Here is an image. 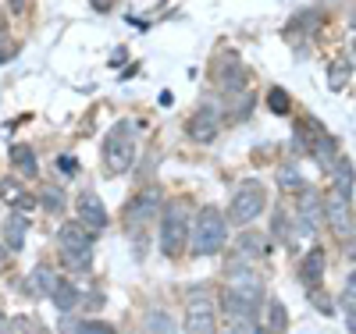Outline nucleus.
Masks as SVG:
<instances>
[{
  "label": "nucleus",
  "instance_id": "obj_1",
  "mask_svg": "<svg viewBox=\"0 0 356 334\" xmlns=\"http://www.w3.org/2000/svg\"><path fill=\"white\" fill-rule=\"evenodd\" d=\"M136 153H139V125L132 117L114 121L104 139V178H122L125 171H132Z\"/></svg>",
  "mask_w": 356,
  "mask_h": 334
},
{
  "label": "nucleus",
  "instance_id": "obj_2",
  "mask_svg": "<svg viewBox=\"0 0 356 334\" xmlns=\"http://www.w3.org/2000/svg\"><path fill=\"white\" fill-rule=\"evenodd\" d=\"M264 302V285L253 270H232L228 285L221 288V310L232 320H253Z\"/></svg>",
  "mask_w": 356,
  "mask_h": 334
},
{
  "label": "nucleus",
  "instance_id": "obj_3",
  "mask_svg": "<svg viewBox=\"0 0 356 334\" xmlns=\"http://www.w3.org/2000/svg\"><path fill=\"white\" fill-rule=\"evenodd\" d=\"M228 242V217L218 206H203L193 221V253L196 256H218Z\"/></svg>",
  "mask_w": 356,
  "mask_h": 334
},
{
  "label": "nucleus",
  "instance_id": "obj_4",
  "mask_svg": "<svg viewBox=\"0 0 356 334\" xmlns=\"http://www.w3.org/2000/svg\"><path fill=\"white\" fill-rule=\"evenodd\" d=\"M193 238V228H189V210L186 203H164V214H161V249L164 256H178L186 253Z\"/></svg>",
  "mask_w": 356,
  "mask_h": 334
},
{
  "label": "nucleus",
  "instance_id": "obj_5",
  "mask_svg": "<svg viewBox=\"0 0 356 334\" xmlns=\"http://www.w3.org/2000/svg\"><path fill=\"white\" fill-rule=\"evenodd\" d=\"M57 246H61V260L72 270H86L93 263V231H86L79 221H68L57 231Z\"/></svg>",
  "mask_w": 356,
  "mask_h": 334
},
{
  "label": "nucleus",
  "instance_id": "obj_6",
  "mask_svg": "<svg viewBox=\"0 0 356 334\" xmlns=\"http://www.w3.org/2000/svg\"><path fill=\"white\" fill-rule=\"evenodd\" d=\"M264 206H267V192L260 181H243L239 189H235L232 196V206H228V221L232 224H250L264 214Z\"/></svg>",
  "mask_w": 356,
  "mask_h": 334
},
{
  "label": "nucleus",
  "instance_id": "obj_7",
  "mask_svg": "<svg viewBox=\"0 0 356 334\" xmlns=\"http://www.w3.org/2000/svg\"><path fill=\"white\" fill-rule=\"evenodd\" d=\"M186 334H218V317H214V292L196 288L189 295V320Z\"/></svg>",
  "mask_w": 356,
  "mask_h": 334
},
{
  "label": "nucleus",
  "instance_id": "obj_8",
  "mask_svg": "<svg viewBox=\"0 0 356 334\" xmlns=\"http://www.w3.org/2000/svg\"><path fill=\"white\" fill-rule=\"evenodd\" d=\"M214 78H218V85H221V93H243V89H246V78H250V72L243 68L239 53L225 50V53L214 60Z\"/></svg>",
  "mask_w": 356,
  "mask_h": 334
},
{
  "label": "nucleus",
  "instance_id": "obj_9",
  "mask_svg": "<svg viewBox=\"0 0 356 334\" xmlns=\"http://www.w3.org/2000/svg\"><path fill=\"white\" fill-rule=\"evenodd\" d=\"M75 221H79L86 231H93V235L107 231L111 217H107V206L100 203L97 192H79V199H75Z\"/></svg>",
  "mask_w": 356,
  "mask_h": 334
},
{
  "label": "nucleus",
  "instance_id": "obj_10",
  "mask_svg": "<svg viewBox=\"0 0 356 334\" xmlns=\"http://www.w3.org/2000/svg\"><path fill=\"white\" fill-rule=\"evenodd\" d=\"M164 214V196L157 189H143L136 192V199L129 203V221L132 224H150V221H161Z\"/></svg>",
  "mask_w": 356,
  "mask_h": 334
},
{
  "label": "nucleus",
  "instance_id": "obj_11",
  "mask_svg": "<svg viewBox=\"0 0 356 334\" xmlns=\"http://www.w3.org/2000/svg\"><path fill=\"white\" fill-rule=\"evenodd\" d=\"M186 132H189L196 142H211V139L221 132V114H218L211 103L196 107V110H193V117H189V125H186Z\"/></svg>",
  "mask_w": 356,
  "mask_h": 334
},
{
  "label": "nucleus",
  "instance_id": "obj_12",
  "mask_svg": "<svg viewBox=\"0 0 356 334\" xmlns=\"http://www.w3.org/2000/svg\"><path fill=\"white\" fill-rule=\"evenodd\" d=\"M324 217L332 221L335 231H349V221H353V214H349V196H342V192L332 189V196L324 199Z\"/></svg>",
  "mask_w": 356,
  "mask_h": 334
},
{
  "label": "nucleus",
  "instance_id": "obj_13",
  "mask_svg": "<svg viewBox=\"0 0 356 334\" xmlns=\"http://www.w3.org/2000/svg\"><path fill=\"white\" fill-rule=\"evenodd\" d=\"M310 157H314L324 171H335V164H339V142H335V135L321 132V135L310 142Z\"/></svg>",
  "mask_w": 356,
  "mask_h": 334
},
{
  "label": "nucleus",
  "instance_id": "obj_14",
  "mask_svg": "<svg viewBox=\"0 0 356 334\" xmlns=\"http://www.w3.org/2000/svg\"><path fill=\"white\" fill-rule=\"evenodd\" d=\"M324 267H328V256H324V249H321V246H314V249L307 253L303 267H300V278H303V285H307V288H317V285H321Z\"/></svg>",
  "mask_w": 356,
  "mask_h": 334
},
{
  "label": "nucleus",
  "instance_id": "obj_15",
  "mask_svg": "<svg viewBox=\"0 0 356 334\" xmlns=\"http://www.w3.org/2000/svg\"><path fill=\"white\" fill-rule=\"evenodd\" d=\"M11 164H15V171L22 174V178H36V153H33V146L29 142H15L11 146Z\"/></svg>",
  "mask_w": 356,
  "mask_h": 334
},
{
  "label": "nucleus",
  "instance_id": "obj_16",
  "mask_svg": "<svg viewBox=\"0 0 356 334\" xmlns=\"http://www.w3.org/2000/svg\"><path fill=\"white\" fill-rule=\"evenodd\" d=\"M57 285H61V278H57L50 267H36L33 274H29V292H33V295H47L50 299L57 292Z\"/></svg>",
  "mask_w": 356,
  "mask_h": 334
},
{
  "label": "nucleus",
  "instance_id": "obj_17",
  "mask_svg": "<svg viewBox=\"0 0 356 334\" xmlns=\"http://www.w3.org/2000/svg\"><path fill=\"white\" fill-rule=\"evenodd\" d=\"M300 214H303V231H314V224L324 217V206H321V196L314 192V189H307L303 196H300Z\"/></svg>",
  "mask_w": 356,
  "mask_h": 334
},
{
  "label": "nucleus",
  "instance_id": "obj_18",
  "mask_svg": "<svg viewBox=\"0 0 356 334\" xmlns=\"http://www.w3.org/2000/svg\"><path fill=\"white\" fill-rule=\"evenodd\" d=\"M0 199L11 203L15 210H18V206H22V210L33 206V196L22 189V181H18V178H4V181H0Z\"/></svg>",
  "mask_w": 356,
  "mask_h": 334
},
{
  "label": "nucleus",
  "instance_id": "obj_19",
  "mask_svg": "<svg viewBox=\"0 0 356 334\" xmlns=\"http://www.w3.org/2000/svg\"><path fill=\"white\" fill-rule=\"evenodd\" d=\"M25 231H29V221H25L22 214H11V217L4 221V242H8L11 253H18V249L25 246Z\"/></svg>",
  "mask_w": 356,
  "mask_h": 334
},
{
  "label": "nucleus",
  "instance_id": "obj_20",
  "mask_svg": "<svg viewBox=\"0 0 356 334\" xmlns=\"http://www.w3.org/2000/svg\"><path fill=\"white\" fill-rule=\"evenodd\" d=\"M353 185H356V167H353V160L339 157V164H335V192L353 199Z\"/></svg>",
  "mask_w": 356,
  "mask_h": 334
},
{
  "label": "nucleus",
  "instance_id": "obj_21",
  "mask_svg": "<svg viewBox=\"0 0 356 334\" xmlns=\"http://www.w3.org/2000/svg\"><path fill=\"white\" fill-rule=\"evenodd\" d=\"M50 299H54V306L61 310V313H68V310L79 306V288H75L68 278H61V285H57V292H54Z\"/></svg>",
  "mask_w": 356,
  "mask_h": 334
},
{
  "label": "nucleus",
  "instance_id": "obj_22",
  "mask_svg": "<svg viewBox=\"0 0 356 334\" xmlns=\"http://www.w3.org/2000/svg\"><path fill=\"white\" fill-rule=\"evenodd\" d=\"M264 246H267V242H264V235H257V231H243L239 242H235V249H239L243 260H250V256H264V253H267Z\"/></svg>",
  "mask_w": 356,
  "mask_h": 334
},
{
  "label": "nucleus",
  "instance_id": "obj_23",
  "mask_svg": "<svg viewBox=\"0 0 356 334\" xmlns=\"http://www.w3.org/2000/svg\"><path fill=\"white\" fill-rule=\"evenodd\" d=\"M146 334H178L171 313L164 310H150V317H146Z\"/></svg>",
  "mask_w": 356,
  "mask_h": 334
},
{
  "label": "nucleus",
  "instance_id": "obj_24",
  "mask_svg": "<svg viewBox=\"0 0 356 334\" xmlns=\"http://www.w3.org/2000/svg\"><path fill=\"white\" fill-rule=\"evenodd\" d=\"M267 324H271V331H275V334H282V331H285V324H289V313H285V306H282L278 299L267 302Z\"/></svg>",
  "mask_w": 356,
  "mask_h": 334
},
{
  "label": "nucleus",
  "instance_id": "obj_25",
  "mask_svg": "<svg viewBox=\"0 0 356 334\" xmlns=\"http://www.w3.org/2000/svg\"><path fill=\"white\" fill-rule=\"evenodd\" d=\"M267 107H271L275 114H289L292 110V97L285 93V89L275 85V89H267Z\"/></svg>",
  "mask_w": 356,
  "mask_h": 334
},
{
  "label": "nucleus",
  "instance_id": "obj_26",
  "mask_svg": "<svg viewBox=\"0 0 356 334\" xmlns=\"http://www.w3.org/2000/svg\"><path fill=\"white\" fill-rule=\"evenodd\" d=\"M278 185H282V189H300L303 178H300V171H296L292 164H285V167L278 171Z\"/></svg>",
  "mask_w": 356,
  "mask_h": 334
},
{
  "label": "nucleus",
  "instance_id": "obj_27",
  "mask_svg": "<svg viewBox=\"0 0 356 334\" xmlns=\"http://www.w3.org/2000/svg\"><path fill=\"white\" fill-rule=\"evenodd\" d=\"M79 334H118L111 324H104V320H79V327H75Z\"/></svg>",
  "mask_w": 356,
  "mask_h": 334
},
{
  "label": "nucleus",
  "instance_id": "obj_28",
  "mask_svg": "<svg viewBox=\"0 0 356 334\" xmlns=\"http://www.w3.org/2000/svg\"><path fill=\"white\" fill-rule=\"evenodd\" d=\"M310 302H314V306H317L321 313H335V306H332V299L324 295L321 288H310Z\"/></svg>",
  "mask_w": 356,
  "mask_h": 334
},
{
  "label": "nucleus",
  "instance_id": "obj_29",
  "mask_svg": "<svg viewBox=\"0 0 356 334\" xmlns=\"http://www.w3.org/2000/svg\"><path fill=\"white\" fill-rule=\"evenodd\" d=\"M43 206L50 210V214H57V210H61V206H65V199H61V192H57V189H47V192H43Z\"/></svg>",
  "mask_w": 356,
  "mask_h": 334
},
{
  "label": "nucleus",
  "instance_id": "obj_30",
  "mask_svg": "<svg viewBox=\"0 0 356 334\" xmlns=\"http://www.w3.org/2000/svg\"><path fill=\"white\" fill-rule=\"evenodd\" d=\"M18 53V47L15 43H0V65H4V60H11Z\"/></svg>",
  "mask_w": 356,
  "mask_h": 334
},
{
  "label": "nucleus",
  "instance_id": "obj_31",
  "mask_svg": "<svg viewBox=\"0 0 356 334\" xmlns=\"http://www.w3.org/2000/svg\"><path fill=\"white\" fill-rule=\"evenodd\" d=\"M57 167H61V174H75V160L72 157H57Z\"/></svg>",
  "mask_w": 356,
  "mask_h": 334
},
{
  "label": "nucleus",
  "instance_id": "obj_32",
  "mask_svg": "<svg viewBox=\"0 0 356 334\" xmlns=\"http://www.w3.org/2000/svg\"><path fill=\"white\" fill-rule=\"evenodd\" d=\"M89 4H93L97 11H111V8L118 4V0H89Z\"/></svg>",
  "mask_w": 356,
  "mask_h": 334
},
{
  "label": "nucleus",
  "instance_id": "obj_33",
  "mask_svg": "<svg viewBox=\"0 0 356 334\" xmlns=\"http://www.w3.org/2000/svg\"><path fill=\"white\" fill-rule=\"evenodd\" d=\"M346 82V68H332V85H342Z\"/></svg>",
  "mask_w": 356,
  "mask_h": 334
},
{
  "label": "nucleus",
  "instance_id": "obj_34",
  "mask_svg": "<svg viewBox=\"0 0 356 334\" xmlns=\"http://www.w3.org/2000/svg\"><path fill=\"white\" fill-rule=\"evenodd\" d=\"M346 327L349 334H356V310H346Z\"/></svg>",
  "mask_w": 356,
  "mask_h": 334
},
{
  "label": "nucleus",
  "instance_id": "obj_35",
  "mask_svg": "<svg viewBox=\"0 0 356 334\" xmlns=\"http://www.w3.org/2000/svg\"><path fill=\"white\" fill-rule=\"evenodd\" d=\"M8 331H11V320H8L4 313H0V334H8Z\"/></svg>",
  "mask_w": 356,
  "mask_h": 334
},
{
  "label": "nucleus",
  "instance_id": "obj_36",
  "mask_svg": "<svg viewBox=\"0 0 356 334\" xmlns=\"http://www.w3.org/2000/svg\"><path fill=\"white\" fill-rule=\"evenodd\" d=\"M346 292H349V295H356V274H349V281H346Z\"/></svg>",
  "mask_w": 356,
  "mask_h": 334
},
{
  "label": "nucleus",
  "instance_id": "obj_37",
  "mask_svg": "<svg viewBox=\"0 0 356 334\" xmlns=\"http://www.w3.org/2000/svg\"><path fill=\"white\" fill-rule=\"evenodd\" d=\"M257 334H275L271 327H257Z\"/></svg>",
  "mask_w": 356,
  "mask_h": 334
},
{
  "label": "nucleus",
  "instance_id": "obj_38",
  "mask_svg": "<svg viewBox=\"0 0 356 334\" xmlns=\"http://www.w3.org/2000/svg\"><path fill=\"white\" fill-rule=\"evenodd\" d=\"M353 256H356V249H353Z\"/></svg>",
  "mask_w": 356,
  "mask_h": 334
}]
</instances>
